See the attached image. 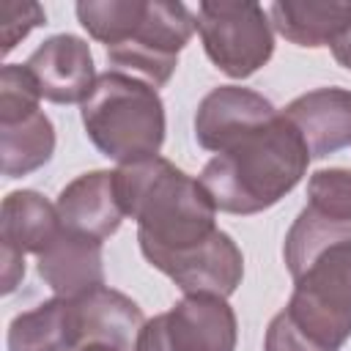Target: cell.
Here are the masks:
<instances>
[{
  "label": "cell",
  "mask_w": 351,
  "mask_h": 351,
  "mask_svg": "<svg viewBox=\"0 0 351 351\" xmlns=\"http://www.w3.org/2000/svg\"><path fill=\"white\" fill-rule=\"evenodd\" d=\"M282 258L293 277L285 313L337 351L351 337V225L304 206L285 233Z\"/></svg>",
  "instance_id": "obj_1"
},
{
  "label": "cell",
  "mask_w": 351,
  "mask_h": 351,
  "mask_svg": "<svg viewBox=\"0 0 351 351\" xmlns=\"http://www.w3.org/2000/svg\"><path fill=\"white\" fill-rule=\"evenodd\" d=\"M310 151L299 129L277 112L206 162L200 184L228 214H258L280 203L307 173Z\"/></svg>",
  "instance_id": "obj_2"
},
{
  "label": "cell",
  "mask_w": 351,
  "mask_h": 351,
  "mask_svg": "<svg viewBox=\"0 0 351 351\" xmlns=\"http://www.w3.org/2000/svg\"><path fill=\"white\" fill-rule=\"evenodd\" d=\"M115 192L126 217L137 222L140 252H181L206 241L217 225V206L200 178L186 176L165 156L121 165Z\"/></svg>",
  "instance_id": "obj_3"
},
{
  "label": "cell",
  "mask_w": 351,
  "mask_h": 351,
  "mask_svg": "<svg viewBox=\"0 0 351 351\" xmlns=\"http://www.w3.org/2000/svg\"><path fill=\"white\" fill-rule=\"evenodd\" d=\"M90 143L112 162L132 165L159 156L165 143V104L154 85L126 71H104L82 101Z\"/></svg>",
  "instance_id": "obj_4"
},
{
  "label": "cell",
  "mask_w": 351,
  "mask_h": 351,
  "mask_svg": "<svg viewBox=\"0 0 351 351\" xmlns=\"http://www.w3.org/2000/svg\"><path fill=\"white\" fill-rule=\"evenodd\" d=\"M197 33L208 60L233 80L255 74L274 52L269 11L252 0H203Z\"/></svg>",
  "instance_id": "obj_5"
},
{
  "label": "cell",
  "mask_w": 351,
  "mask_h": 351,
  "mask_svg": "<svg viewBox=\"0 0 351 351\" xmlns=\"http://www.w3.org/2000/svg\"><path fill=\"white\" fill-rule=\"evenodd\" d=\"M197 30V16L184 3L176 0H145L140 19L134 22L132 33L107 49L110 66L115 71L126 69L140 74L148 85H165L176 66L178 52L189 44L192 33Z\"/></svg>",
  "instance_id": "obj_6"
},
{
  "label": "cell",
  "mask_w": 351,
  "mask_h": 351,
  "mask_svg": "<svg viewBox=\"0 0 351 351\" xmlns=\"http://www.w3.org/2000/svg\"><path fill=\"white\" fill-rule=\"evenodd\" d=\"M236 313L222 296L184 293L167 313L148 318L134 351H236Z\"/></svg>",
  "instance_id": "obj_7"
},
{
  "label": "cell",
  "mask_w": 351,
  "mask_h": 351,
  "mask_svg": "<svg viewBox=\"0 0 351 351\" xmlns=\"http://www.w3.org/2000/svg\"><path fill=\"white\" fill-rule=\"evenodd\" d=\"M154 269L167 274L184 293H211L228 299L244 277V258L236 241L225 230H214L206 241L181 250L145 258Z\"/></svg>",
  "instance_id": "obj_8"
},
{
  "label": "cell",
  "mask_w": 351,
  "mask_h": 351,
  "mask_svg": "<svg viewBox=\"0 0 351 351\" xmlns=\"http://www.w3.org/2000/svg\"><path fill=\"white\" fill-rule=\"evenodd\" d=\"M47 101L82 104L96 85L93 55L85 38L71 33L49 36L25 63Z\"/></svg>",
  "instance_id": "obj_9"
},
{
  "label": "cell",
  "mask_w": 351,
  "mask_h": 351,
  "mask_svg": "<svg viewBox=\"0 0 351 351\" xmlns=\"http://www.w3.org/2000/svg\"><path fill=\"white\" fill-rule=\"evenodd\" d=\"M274 104L241 85H219L203 96L195 112V140L200 148L219 154L244 132L271 121Z\"/></svg>",
  "instance_id": "obj_10"
},
{
  "label": "cell",
  "mask_w": 351,
  "mask_h": 351,
  "mask_svg": "<svg viewBox=\"0 0 351 351\" xmlns=\"http://www.w3.org/2000/svg\"><path fill=\"white\" fill-rule=\"evenodd\" d=\"M55 208L66 230L96 241L110 239L126 217L115 192L112 170H90L77 176L60 189Z\"/></svg>",
  "instance_id": "obj_11"
},
{
  "label": "cell",
  "mask_w": 351,
  "mask_h": 351,
  "mask_svg": "<svg viewBox=\"0 0 351 351\" xmlns=\"http://www.w3.org/2000/svg\"><path fill=\"white\" fill-rule=\"evenodd\" d=\"M282 115L299 129L310 159H324L351 145V90L315 88L296 96Z\"/></svg>",
  "instance_id": "obj_12"
},
{
  "label": "cell",
  "mask_w": 351,
  "mask_h": 351,
  "mask_svg": "<svg viewBox=\"0 0 351 351\" xmlns=\"http://www.w3.org/2000/svg\"><path fill=\"white\" fill-rule=\"evenodd\" d=\"M38 277L55 291V296L77 299L104 285V261L101 241L60 230L55 241L36 255Z\"/></svg>",
  "instance_id": "obj_13"
},
{
  "label": "cell",
  "mask_w": 351,
  "mask_h": 351,
  "mask_svg": "<svg viewBox=\"0 0 351 351\" xmlns=\"http://www.w3.org/2000/svg\"><path fill=\"white\" fill-rule=\"evenodd\" d=\"M77 310V324L82 335V346L104 343L118 351H134L137 335L145 324L143 310L126 293L115 288H96L85 296L71 299Z\"/></svg>",
  "instance_id": "obj_14"
},
{
  "label": "cell",
  "mask_w": 351,
  "mask_h": 351,
  "mask_svg": "<svg viewBox=\"0 0 351 351\" xmlns=\"http://www.w3.org/2000/svg\"><path fill=\"white\" fill-rule=\"evenodd\" d=\"M271 27L296 47H332L351 25L346 0H277L269 5Z\"/></svg>",
  "instance_id": "obj_15"
},
{
  "label": "cell",
  "mask_w": 351,
  "mask_h": 351,
  "mask_svg": "<svg viewBox=\"0 0 351 351\" xmlns=\"http://www.w3.org/2000/svg\"><path fill=\"white\" fill-rule=\"evenodd\" d=\"M8 351H80L82 335L71 299L55 296L8 324Z\"/></svg>",
  "instance_id": "obj_16"
},
{
  "label": "cell",
  "mask_w": 351,
  "mask_h": 351,
  "mask_svg": "<svg viewBox=\"0 0 351 351\" xmlns=\"http://www.w3.org/2000/svg\"><path fill=\"white\" fill-rule=\"evenodd\" d=\"M63 230V222L58 217V208L38 195L36 189H16L3 197L0 211V241L8 250L25 252H44L55 236Z\"/></svg>",
  "instance_id": "obj_17"
},
{
  "label": "cell",
  "mask_w": 351,
  "mask_h": 351,
  "mask_svg": "<svg viewBox=\"0 0 351 351\" xmlns=\"http://www.w3.org/2000/svg\"><path fill=\"white\" fill-rule=\"evenodd\" d=\"M0 154L5 178H19L44 167L55 154L52 121L38 110L27 118L0 123Z\"/></svg>",
  "instance_id": "obj_18"
},
{
  "label": "cell",
  "mask_w": 351,
  "mask_h": 351,
  "mask_svg": "<svg viewBox=\"0 0 351 351\" xmlns=\"http://www.w3.org/2000/svg\"><path fill=\"white\" fill-rule=\"evenodd\" d=\"M307 206L326 219L351 225V170L324 167L307 181Z\"/></svg>",
  "instance_id": "obj_19"
},
{
  "label": "cell",
  "mask_w": 351,
  "mask_h": 351,
  "mask_svg": "<svg viewBox=\"0 0 351 351\" xmlns=\"http://www.w3.org/2000/svg\"><path fill=\"white\" fill-rule=\"evenodd\" d=\"M41 90L25 63H5L0 71V123L38 112Z\"/></svg>",
  "instance_id": "obj_20"
},
{
  "label": "cell",
  "mask_w": 351,
  "mask_h": 351,
  "mask_svg": "<svg viewBox=\"0 0 351 351\" xmlns=\"http://www.w3.org/2000/svg\"><path fill=\"white\" fill-rule=\"evenodd\" d=\"M47 25V14L38 3H14L0 5V30H3V55H8L33 27Z\"/></svg>",
  "instance_id": "obj_21"
},
{
  "label": "cell",
  "mask_w": 351,
  "mask_h": 351,
  "mask_svg": "<svg viewBox=\"0 0 351 351\" xmlns=\"http://www.w3.org/2000/svg\"><path fill=\"white\" fill-rule=\"evenodd\" d=\"M263 351H335V348H326L318 340H313L302 326H296V321L285 310H280L269 321Z\"/></svg>",
  "instance_id": "obj_22"
},
{
  "label": "cell",
  "mask_w": 351,
  "mask_h": 351,
  "mask_svg": "<svg viewBox=\"0 0 351 351\" xmlns=\"http://www.w3.org/2000/svg\"><path fill=\"white\" fill-rule=\"evenodd\" d=\"M25 277V255L3 247V293H11Z\"/></svg>",
  "instance_id": "obj_23"
},
{
  "label": "cell",
  "mask_w": 351,
  "mask_h": 351,
  "mask_svg": "<svg viewBox=\"0 0 351 351\" xmlns=\"http://www.w3.org/2000/svg\"><path fill=\"white\" fill-rule=\"evenodd\" d=\"M332 55H335V60H337L343 69L351 71V25H348V30L332 44Z\"/></svg>",
  "instance_id": "obj_24"
},
{
  "label": "cell",
  "mask_w": 351,
  "mask_h": 351,
  "mask_svg": "<svg viewBox=\"0 0 351 351\" xmlns=\"http://www.w3.org/2000/svg\"><path fill=\"white\" fill-rule=\"evenodd\" d=\"M80 351H118V348H112V346H104V343H88V346H82Z\"/></svg>",
  "instance_id": "obj_25"
}]
</instances>
